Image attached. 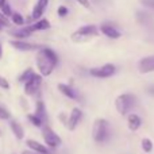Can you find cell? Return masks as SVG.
Returning a JSON list of instances; mask_svg holds the SVG:
<instances>
[{
  "label": "cell",
  "mask_w": 154,
  "mask_h": 154,
  "mask_svg": "<svg viewBox=\"0 0 154 154\" xmlns=\"http://www.w3.org/2000/svg\"><path fill=\"white\" fill-rule=\"evenodd\" d=\"M12 48L18 49L20 51H29V50H37V49H42L41 46L35 45V43H29V42H24V41H12L11 42Z\"/></svg>",
  "instance_id": "cell-10"
},
{
  "label": "cell",
  "mask_w": 154,
  "mask_h": 154,
  "mask_svg": "<svg viewBox=\"0 0 154 154\" xmlns=\"http://www.w3.org/2000/svg\"><path fill=\"white\" fill-rule=\"evenodd\" d=\"M0 24H2V26H8V20L5 19V16L3 15L2 11H0Z\"/></svg>",
  "instance_id": "cell-31"
},
{
  "label": "cell",
  "mask_w": 154,
  "mask_h": 154,
  "mask_svg": "<svg viewBox=\"0 0 154 154\" xmlns=\"http://www.w3.org/2000/svg\"><path fill=\"white\" fill-rule=\"evenodd\" d=\"M0 87H2L3 89H10V82H8V80H5L4 77H0Z\"/></svg>",
  "instance_id": "cell-27"
},
{
  "label": "cell",
  "mask_w": 154,
  "mask_h": 154,
  "mask_svg": "<svg viewBox=\"0 0 154 154\" xmlns=\"http://www.w3.org/2000/svg\"><path fill=\"white\" fill-rule=\"evenodd\" d=\"M57 62H58V57L51 49L42 48L37 54V66L39 70L41 76H50L51 72L54 70Z\"/></svg>",
  "instance_id": "cell-1"
},
{
  "label": "cell",
  "mask_w": 154,
  "mask_h": 154,
  "mask_svg": "<svg viewBox=\"0 0 154 154\" xmlns=\"http://www.w3.org/2000/svg\"><path fill=\"white\" fill-rule=\"evenodd\" d=\"M81 118H82L81 109H80V108H73L72 112H70V116L68 118V122H66L68 128H69L70 131H73V130H75V128L77 127V125L80 123Z\"/></svg>",
  "instance_id": "cell-8"
},
{
  "label": "cell",
  "mask_w": 154,
  "mask_h": 154,
  "mask_svg": "<svg viewBox=\"0 0 154 154\" xmlns=\"http://www.w3.org/2000/svg\"><path fill=\"white\" fill-rule=\"evenodd\" d=\"M108 134H109V123L106 119H96L95 123H93V131H92L93 139L96 142H99V143H101V142H104L108 138Z\"/></svg>",
  "instance_id": "cell-3"
},
{
  "label": "cell",
  "mask_w": 154,
  "mask_h": 154,
  "mask_svg": "<svg viewBox=\"0 0 154 154\" xmlns=\"http://www.w3.org/2000/svg\"><path fill=\"white\" fill-rule=\"evenodd\" d=\"M77 2H79L80 4L82 5V7L87 8V10H91V3H89V0H77Z\"/></svg>",
  "instance_id": "cell-30"
},
{
  "label": "cell",
  "mask_w": 154,
  "mask_h": 154,
  "mask_svg": "<svg viewBox=\"0 0 154 154\" xmlns=\"http://www.w3.org/2000/svg\"><path fill=\"white\" fill-rule=\"evenodd\" d=\"M137 99L134 95L131 93H123V95H119L115 100V107H116L118 112L120 115H127V112L135 106Z\"/></svg>",
  "instance_id": "cell-2"
},
{
  "label": "cell",
  "mask_w": 154,
  "mask_h": 154,
  "mask_svg": "<svg viewBox=\"0 0 154 154\" xmlns=\"http://www.w3.org/2000/svg\"><path fill=\"white\" fill-rule=\"evenodd\" d=\"M91 76L93 77H99V79H107V77H111L116 73V68L111 64H107L103 65V66H99V68H92L89 70Z\"/></svg>",
  "instance_id": "cell-5"
},
{
  "label": "cell",
  "mask_w": 154,
  "mask_h": 154,
  "mask_svg": "<svg viewBox=\"0 0 154 154\" xmlns=\"http://www.w3.org/2000/svg\"><path fill=\"white\" fill-rule=\"evenodd\" d=\"M57 14H58L60 16H65L68 14V8L65 7V5H61V7H58V11H57Z\"/></svg>",
  "instance_id": "cell-29"
},
{
  "label": "cell",
  "mask_w": 154,
  "mask_h": 154,
  "mask_svg": "<svg viewBox=\"0 0 154 154\" xmlns=\"http://www.w3.org/2000/svg\"><path fill=\"white\" fill-rule=\"evenodd\" d=\"M2 12H3V15L4 16H12V11H11V7H10V4H5L4 7L2 8Z\"/></svg>",
  "instance_id": "cell-26"
},
{
  "label": "cell",
  "mask_w": 154,
  "mask_h": 154,
  "mask_svg": "<svg viewBox=\"0 0 154 154\" xmlns=\"http://www.w3.org/2000/svg\"><path fill=\"white\" fill-rule=\"evenodd\" d=\"M3 57V48H2V43H0V58Z\"/></svg>",
  "instance_id": "cell-34"
},
{
  "label": "cell",
  "mask_w": 154,
  "mask_h": 154,
  "mask_svg": "<svg viewBox=\"0 0 154 154\" xmlns=\"http://www.w3.org/2000/svg\"><path fill=\"white\" fill-rule=\"evenodd\" d=\"M138 69L141 73L154 72V56L143 57V58L138 62Z\"/></svg>",
  "instance_id": "cell-9"
},
{
  "label": "cell",
  "mask_w": 154,
  "mask_h": 154,
  "mask_svg": "<svg viewBox=\"0 0 154 154\" xmlns=\"http://www.w3.org/2000/svg\"><path fill=\"white\" fill-rule=\"evenodd\" d=\"M34 75H35V73L32 72V69H31V68H27V69L24 70V72L22 73L20 76H19V81H22V82H24V84H26V82L29 81V80L31 79V77L34 76Z\"/></svg>",
  "instance_id": "cell-21"
},
{
  "label": "cell",
  "mask_w": 154,
  "mask_h": 154,
  "mask_svg": "<svg viewBox=\"0 0 154 154\" xmlns=\"http://www.w3.org/2000/svg\"><path fill=\"white\" fill-rule=\"evenodd\" d=\"M100 30H101V32H103L106 37L112 38V39H116V38L120 37V31H119V30H116L115 27L109 26V24H103V26L100 27Z\"/></svg>",
  "instance_id": "cell-14"
},
{
  "label": "cell",
  "mask_w": 154,
  "mask_h": 154,
  "mask_svg": "<svg viewBox=\"0 0 154 154\" xmlns=\"http://www.w3.org/2000/svg\"><path fill=\"white\" fill-rule=\"evenodd\" d=\"M32 31H42V30H48L50 29V23H49L46 19H41V20H38L37 23H34L31 26Z\"/></svg>",
  "instance_id": "cell-19"
},
{
  "label": "cell",
  "mask_w": 154,
  "mask_h": 154,
  "mask_svg": "<svg viewBox=\"0 0 154 154\" xmlns=\"http://www.w3.org/2000/svg\"><path fill=\"white\" fill-rule=\"evenodd\" d=\"M35 116H38L43 123H46L48 120V114H46V107L43 101H37V106H35V112H34Z\"/></svg>",
  "instance_id": "cell-16"
},
{
  "label": "cell",
  "mask_w": 154,
  "mask_h": 154,
  "mask_svg": "<svg viewBox=\"0 0 154 154\" xmlns=\"http://www.w3.org/2000/svg\"><path fill=\"white\" fill-rule=\"evenodd\" d=\"M58 91L62 93V95L66 96L68 99H72V100H79V95H77V92L73 89L72 87H69V85L58 84Z\"/></svg>",
  "instance_id": "cell-12"
},
{
  "label": "cell",
  "mask_w": 154,
  "mask_h": 154,
  "mask_svg": "<svg viewBox=\"0 0 154 154\" xmlns=\"http://www.w3.org/2000/svg\"><path fill=\"white\" fill-rule=\"evenodd\" d=\"M149 91H150V92H153V93H154V88H150Z\"/></svg>",
  "instance_id": "cell-35"
},
{
  "label": "cell",
  "mask_w": 154,
  "mask_h": 154,
  "mask_svg": "<svg viewBox=\"0 0 154 154\" xmlns=\"http://www.w3.org/2000/svg\"><path fill=\"white\" fill-rule=\"evenodd\" d=\"M11 118V114L7 111V109L4 108V107H0V119H3V120H7V119H10Z\"/></svg>",
  "instance_id": "cell-25"
},
{
  "label": "cell",
  "mask_w": 154,
  "mask_h": 154,
  "mask_svg": "<svg viewBox=\"0 0 154 154\" xmlns=\"http://www.w3.org/2000/svg\"><path fill=\"white\" fill-rule=\"evenodd\" d=\"M42 134H43V139H45L46 145H48L49 147H51V149H56V147H58L60 145H61V138H60V137L57 135V134L54 133L51 128L43 127Z\"/></svg>",
  "instance_id": "cell-6"
},
{
  "label": "cell",
  "mask_w": 154,
  "mask_h": 154,
  "mask_svg": "<svg viewBox=\"0 0 154 154\" xmlns=\"http://www.w3.org/2000/svg\"><path fill=\"white\" fill-rule=\"evenodd\" d=\"M142 150H143L145 153H150L153 150V142L150 141L149 138H143L142 139Z\"/></svg>",
  "instance_id": "cell-22"
},
{
  "label": "cell",
  "mask_w": 154,
  "mask_h": 154,
  "mask_svg": "<svg viewBox=\"0 0 154 154\" xmlns=\"http://www.w3.org/2000/svg\"><path fill=\"white\" fill-rule=\"evenodd\" d=\"M31 32H32V29H31V26H30V27H24V29L11 30L10 34L12 35V37L22 39V38H27V37H30V35H31Z\"/></svg>",
  "instance_id": "cell-17"
},
{
  "label": "cell",
  "mask_w": 154,
  "mask_h": 154,
  "mask_svg": "<svg viewBox=\"0 0 154 154\" xmlns=\"http://www.w3.org/2000/svg\"><path fill=\"white\" fill-rule=\"evenodd\" d=\"M10 126H11V130H12L14 135H15L18 139H23V137H24L23 127H22V126L19 125L18 122H15V120H12V122L10 123Z\"/></svg>",
  "instance_id": "cell-18"
},
{
  "label": "cell",
  "mask_w": 154,
  "mask_h": 154,
  "mask_svg": "<svg viewBox=\"0 0 154 154\" xmlns=\"http://www.w3.org/2000/svg\"><path fill=\"white\" fill-rule=\"evenodd\" d=\"M0 31H2V24H0Z\"/></svg>",
  "instance_id": "cell-36"
},
{
  "label": "cell",
  "mask_w": 154,
  "mask_h": 154,
  "mask_svg": "<svg viewBox=\"0 0 154 154\" xmlns=\"http://www.w3.org/2000/svg\"><path fill=\"white\" fill-rule=\"evenodd\" d=\"M48 4H49V0H38L34 10H32L31 19H41V16L45 14Z\"/></svg>",
  "instance_id": "cell-11"
},
{
  "label": "cell",
  "mask_w": 154,
  "mask_h": 154,
  "mask_svg": "<svg viewBox=\"0 0 154 154\" xmlns=\"http://www.w3.org/2000/svg\"><path fill=\"white\" fill-rule=\"evenodd\" d=\"M22 154H39V153H35V152H32V150H24Z\"/></svg>",
  "instance_id": "cell-32"
},
{
  "label": "cell",
  "mask_w": 154,
  "mask_h": 154,
  "mask_svg": "<svg viewBox=\"0 0 154 154\" xmlns=\"http://www.w3.org/2000/svg\"><path fill=\"white\" fill-rule=\"evenodd\" d=\"M41 84H42V77L39 75H34L24 84V92H26V95H30V96L34 95L41 88Z\"/></svg>",
  "instance_id": "cell-7"
},
{
  "label": "cell",
  "mask_w": 154,
  "mask_h": 154,
  "mask_svg": "<svg viewBox=\"0 0 154 154\" xmlns=\"http://www.w3.org/2000/svg\"><path fill=\"white\" fill-rule=\"evenodd\" d=\"M11 19H12V22H14L15 24H18V26H22V24L24 23L23 16H22L19 12H14L12 16H11Z\"/></svg>",
  "instance_id": "cell-24"
},
{
  "label": "cell",
  "mask_w": 154,
  "mask_h": 154,
  "mask_svg": "<svg viewBox=\"0 0 154 154\" xmlns=\"http://www.w3.org/2000/svg\"><path fill=\"white\" fill-rule=\"evenodd\" d=\"M26 145L30 147V150H32V152L35 153H39V154H49V149L46 146H43L42 143H39V142L34 141V139H29V141L26 142Z\"/></svg>",
  "instance_id": "cell-13"
},
{
  "label": "cell",
  "mask_w": 154,
  "mask_h": 154,
  "mask_svg": "<svg viewBox=\"0 0 154 154\" xmlns=\"http://www.w3.org/2000/svg\"><path fill=\"white\" fill-rule=\"evenodd\" d=\"M27 118H29V120H30V122H31L34 126H37V127H41V126H43V125H45V123H43L42 120H41L38 116H35L34 114H29V115H27Z\"/></svg>",
  "instance_id": "cell-23"
},
{
  "label": "cell",
  "mask_w": 154,
  "mask_h": 154,
  "mask_svg": "<svg viewBox=\"0 0 154 154\" xmlns=\"http://www.w3.org/2000/svg\"><path fill=\"white\" fill-rule=\"evenodd\" d=\"M127 125H128V128H130L131 131H137L139 127H141L142 120L137 114H130L127 116Z\"/></svg>",
  "instance_id": "cell-15"
},
{
  "label": "cell",
  "mask_w": 154,
  "mask_h": 154,
  "mask_svg": "<svg viewBox=\"0 0 154 154\" xmlns=\"http://www.w3.org/2000/svg\"><path fill=\"white\" fill-rule=\"evenodd\" d=\"M141 4H143L147 8H153L154 10V0H141Z\"/></svg>",
  "instance_id": "cell-28"
},
{
  "label": "cell",
  "mask_w": 154,
  "mask_h": 154,
  "mask_svg": "<svg viewBox=\"0 0 154 154\" xmlns=\"http://www.w3.org/2000/svg\"><path fill=\"white\" fill-rule=\"evenodd\" d=\"M137 18H138L139 23H142L143 26H150L153 23V18L146 12H138L137 14Z\"/></svg>",
  "instance_id": "cell-20"
},
{
  "label": "cell",
  "mask_w": 154,
  "mask_h": 154,
  "mask_svg": "<svg viewBox=\"0 0 154 154\" xmlns=\"http://www.w3.org/2000/svg\"><path fill=\"white\" fill-rule=\"evenodd\" d=\"M99 34V30L96 26L93 24H87V26L80 27L79 30H76L72 34V39L75 42H82V41H87L92 37H96Z\"/></svg>",
  "instance_id": "cell-4"
},
{
  "label": "cell",
  "mask_w": 154,
  "mask_h": 154,
  "mask_svg": "<svg viewBox=\"0 0 154 154\" xmlns=\"http://www.w3.org/2000/svg\"><path fill=\"white\" fill-rule=\"evenodd\" d=\"M5 4H7V3H5V0H0V8H3Z\"/></svg>",
  "instance_id": "cell-33"
}]
</instances>
